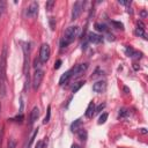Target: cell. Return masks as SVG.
<instances>
[{
    "label": "cell",
    "mask_w": 148,
    "mask_h": 148,
    "mask_svg": "<svg viewBox=\"0 0 148 148\" xmlns=\"http://www.w3.org/2000/svg\"><path fill=\"white\" fill-rule=\"evenodd\" d=\"M6 56H7V48L4 46L3 54L0 58V94L1 96H6Z\"/></svg>",
    "instance_id": "1"
},
{
    "label": "cell",
    "mask_w": 148,
    "mask_h": 148,
    "mask_svg": "<svg viewBox=\"0 0 148 148\" xmlns=\"http://www.w3.org/2000/svg\"><path fill=\"white\" fill-rule=\"evenodd\" d=\"M79 34V27L74 26V27H68L65 31V35H64V38L61 39L60 42V46L61 48H66L67 45H70L72 42H74L75 37L78 36Z\"/></svg>",
    "instance_id": "2"
},
{
    "label": "cell",
    "mask_w": 148,
    "mask_h": 148,
    "mask_svg": "<svg viewBox=\"0 0 148 148\" xmlns=\"http://www.w3.org/2000/svg\"><path fill=\"white\" fill-rule=\"evenodd\" d=\"M43 78H44V71L41 70V68H36L35 74H34V78H32V87H34L35 90H37L39 88Z\"/></svg>",
    "instance_id": "3"
},
{
    "label": "cell",
    "mask_w": 148,
    "mask_h": 148,
    "mask_svg": "<svg viewBox=\"0 0 148 148\" xmlns=\"http://www.w3.org/2000/svg\"><path fill=\"white\" fill-rule=\"evenodd\" d=\"M51 56V50L49 44H43L41 46V51H39V60L41 63H46Z\"/></svg>",
    "instance_id": "4"
},
{
    "label": "cell",
    "mask_w": 148,
    "mask_h": 148,
    "mask_svg": "<svg viewBox=\"0 0 148 148\" xmlns=\"http://www.w3.org/2000/svg\"><path fill=\"white\" fill-rule=\"evenodd\" d=\"M83 6H85V1H82V0H78V1L74 4V6H73V10H72V20L73 21L76 20L81 15L82 9H83Z\"/></svg>",
    "instance_id": "5"
},
{
    "label": "cell",
    "mask_w": 148,
    "mask_h": 148,
    "mask_svg": "<svg viewBox=\"0 0 148 148\" xmlns=\"http://www.w3.org/2000/svg\"><path fill=\"white\" fill-rule=\"evenodd\" d=\"M87 68H88V64H80V65H76L74 68H72V76L74 79L80 78L83 73L87 71Z\"/></svg>",
    "instance_id": "6"
},
{
    "label": "cell",
    "mask_w": 148,
    "mask_h": 148,
    "mask_svg": "<svg viewBox=\"0 0 148 148\" xmlns=\"http://www.w3.org/2000/svg\"><path fill=\"white\" fill-rule=\"evenodd\" d=\"M37 13H38V3L36 1H32L30 4V6L28 7L27 9V16L29 17H36L37 16Z\"/></svg>",
    "instance_id": "7"
},
{
    "label": "cell",
    "mask_w": 148,
    "mask_h": 148,
    "mask_svg": "<svg viewBox=\"0 0 148 148\" xmlns=\"http://www.w3.org/2000/svg\"><path fill=\"white\" fill-rule=\"evenodd\" d=\"M88 41L93 44H98V43H101V42H103V37L101 36V35L95 34V32H89V35H88Z\"/></svg>",
    "instance_id": "8"
},
{
    "label": "cell",
    "mask_w": 148,
    "mask_h": 148,
    "mask_svg": "<svg viewBox=\"0 0 148 148\" xmlns=\"http://www.w3.org/2000/svg\"><path fill=\"white\" fill-rule=\"evenodd\" d=\"M105 88H107V83L104 81H97L93 85V90L95 93H102L105 90Z\"/></svg>",
    "instance_id": "9"
},
{
    "label": "cell",
    "mask_w": 148,
    "mask_h": 148,
    "mask_svg": "<svg viewBox=\"0 0 148 148\" xmlns=\"http://www.w3.org/2000/svg\"><path fill=\"white\" fill-rule=\"evenodd\" d=\"M125 52H126V56H127V57H131V58H135V59H140V58H141V53H140V52L134 51V50L131 48V46H127L126 50H125Z\"/></svg>",
    "instance_id": "10"
},
{
    "label": "cell",
    "mask_w": 148,
    "mask_h": 148,
    "mask_svg": "<svg viewBox=\"0 0 148 148\" xmlns=\"http://www.w3.org/2000/svg\"><path fill=\"white\" fill-rule=\"evenodd\" d=\"M71 76H72V70H70V71H67V72H65L63 75L60 76V79H59V85L63 86V85H65V83H67V81L70 80Z\"/></svg>",
    "instance_id": "11"
},
{
    "label": "cell",
    "mask_w": 148,
    "mask_h": 148,
    "mask_svg": "<svg viewBox=\"0 0 148 148\" xmlns=\"http://www.w3.org/2000/svg\"><path fill=\"white\" fill-rule=\"evenodd\" d=\"M38 117H39V109L37 107H35L31 111V115H30V125L31 126L35 124V121L38 119Z\"/></svg>",
    "instance_id": "12"
},
{
    "label": "cell",
    "mask_w": 148,
    "mask_h": 148,
    "mask_svg": "<svg viewBox=\"0 0 148 148\" xmlns=\"http://www.w3.org/2000/svg\"><path fill=\"white\" fill-rule=\"evenodd\" d=\"M95 113V103L90 102L87 107V110H86V117L87 118H92Z\"/></svg>",
    "instance_id": "13"
},
{
    "label": "cell",
    "mask_w": 148,
    "mask_h": 148,
    "mask_svg": "<svg viewBox=\"0 0 148 148\" xmlns=\"http://www.w3.org/2000/svg\"><path fill=\"white\" fill-rule=\"evenodd\" d=\"M81 125H82V120L81 119H76V120H74L71 124V131L72 132H78L79 130H80Z\"/></svg>",
    "instance_id": "14"
},
{
    "label": "cell",
    "mask_w": 148,
    "mask_h": 148,
    "mask_svg": "<svg viewBox=\"0 0 148 148\" xmlns=\"http://www.w3.org/2000/svg\"><path fill=\"white\" fill-rule=\"evenodd\" d=\"M95 29L100 32H107L108 31V27L104 23H95Z\"/></svg>",
    "instance_id": "15"
},
{
    "label": "cell",
    "mask_w": 148,
    "mask_h": 148,
    "mask_svg": "<svg viewBox=\"0 0 148 148\" xmlns=\"http://www.w3.org/2000/svg\"><path fill=\"white\" fill-rule=\"evenodd\" d=\"M78 136H79V139H80L81 141H86V140H87V136H88L87 131H86V130L80 129L78 131Z\"/></svg>",
    "instance_id": "16"
},
{
    "label": "cell",
    "mask_w": 148,
    "mask_h": 148,
    "mask_svg": "<svg viewBox=\"0 0 148 148\" xmlns=\"http://www.w3.org/2000/svg\"><path fill=\"white\" fill-rule=\"evenodd\" d=\"M50 118H51V105L48 107V112H46V116L43 120V124H48L49 121H50Z\"/></svg>",
    "instance_id": "17"
},
{
    "label": "cell",
    "mask_w": 148,
    "mask_h": 148,
    "mask_svg": "<svg viewBox=\"0 0 148 148\" xmlns=\"http://www.w3.org/2000/svg\"><path fill=\"white\" fill-rule=\"evenodd\" d=\"M56 5V1L54 0H50V1H46V4H45V8H46V10H52V8H53V6Z\"/></svg>",
    "instance_id": "18"
},
{
    "label": "cell",
    "mask_w": 148,
    "mask_h": 148,
    "mask_svg": "<svg viewBox=\"0 0 148 148\" xmlns=\"http://www.w3.org/2000/svg\"><path fill=\"white\" fill-rule=\"evenodd\" d=\"M37 133H38V130H35L34 133L31 134V136H30V139H29V142H28V147H27V148H30V147H31L32 142H34L35 138H36V135H37Z\"/></svg>",
    "instance_id": "19"
},
{
    "label": "cell",
    "mask_w": 148,
    "mask_h": 148,
    "mask_svg": "<svg viewBox=\"0 0 148 148\" xmlns=\"http://www.w3.org/2000/svg\"><path fill=\"white\" fill-rule=\"evenodd\" d=\"M6 6H7V4H6L5 0H0V16H1V15L5 13Z\"/></svg>",
    "instance_id": "20"
},
{
    "label": "cell",
    "mask_w": 148,
    "mask_h": 148,
    "mask_svg": "<svg viewBox=\"0 0 148 148\" xmlns=\"http://www.w3.org/2000/svg\"><path fill=\"white\" fill-rule=\"evenodd\" d=\"M107 119H108V113H102L101 115V117L98 118V124L100 125H102V124H104L105 121H107Z\"/></svg>",
    "instance_id": "21"
},
{
    "label": "cell",
    "mask_w": 148,
    "mask_h": 148,
    "mask_svg": "<svg viewBox=\"0 0 148 148\" xmlns=\"http://www.w3.org/2000/svg\"><path fill=\"white\" fill-rule=\"evenodd\" d=\"M85 85V81H81V82H78L76 83L75 86H74V87H73V89H72V92H73V94H75L76 92H78L79 89H80L81 87H82V86Z\"/></svg>",
    "instance_id": "22"
},
{
    "label": "cell",
    "mask_w": 148,
    "mask_h": 148,
    "mask_svg": "<svg viewBox=\"0 0 148 148\" xmlns=\"http://www.w3.org/2000/svg\"><path fill=\"white\" fill-rule=\"evenodd\" d=\"M23 115H17L16 117H14V118H12V119H9V120H12V121H17V123H22V120H23Z\"/></svg>",
    "instance_id": "23"
},
{
    "label": "cell",
    "mask_w": 148,
    "mask_h": 148,
    "mask_svg": "<svg viewBox=\"0 0 148 148\" xmlns=\"http://www.w3.org/2000/svg\"><path fill=\"white\" fill-rule=\"evenodd\" d=\"M129 116V111L126 109H120L119 110V117L120 118H125V117Z\"/></svg>",
    "instance_id": "24"
},
{
    "label": "cell",
    "mask_w": 148,
    "mask_h": 148,
    "mask_svg": "<svg viewBox=\"0 0 148 148\" xmlns=\"http://www.w3.org/2000/svg\"><path fill=\"white\" fill-rule=\"evenodd\" d=\"M111 23L113 24V26H115V27L117 28V29H121V30L124 29V24L121 23V22H117V21H111Z\"/></svg>",
    "instance_id": "25"
},
{
    "label": "cell",
    "mask_w": 148,
    "mask_h": 148,
    "mask_svg": "<svg viewBox=\"0 0 148 148\" xmlns=\"http://www.w3.org/2000/svg\"><path fill=\"white\" fill-rule=\"evenodd\" d=\"M135 35H138V36H141V37H143L145 39H147V37H146V34H145V30H141V29H138V28H136Z\"/></svg>",
    "instance_id": "26"
},
{
    "label": "cell",
    "mask_w": 148,
    "mask_h": 148,
    "mask_svg": "<svg viewBox=\"0 0 148 148\" xmlns=\"http://www.w3.org/2000/svg\"><path fill=\"white\" fill-rule=\"evenodd\" d=\"M104 108H105V104H104V103H103V104H100L97 108H95V113H100V112L102 111V110L104 109Z\"/></svg>",
    "instance_id": "27"
},
{
    "label": "cell",
    "mask_w": 148,
    "mask_h": 148,
    "mask_svg": "<svg viewBox=\"0 0 148 148\" xmlns=\"http://www.w3.org/2000/svg\"><path fill=\"white\" fill-rule=\"evenodd\" d=\"M15 147H16V141L14 139H10L8 141V148H15Z\"/></svg>",
    "instance_id": "28"
},
{
    "label": "cell",
    "mask_w": 148,
    "mask_h": 148,
    "mask_svg": "<svg viewBox=\"0 0 148 148\" xmlns=\"http://www.w3.org/2000/svg\"><path fill=\"white\" fill-rule=\"evenodd\" d=\"M45 145H46V141L45 140H41V141L37 142L36 148H44V147H45Z\"/></svg>",
    "instance_id": "29"
},
{
    "label": "cell",
    "mask_w": 148,
    "mask_h": 148,
    "mask_svg": "<svg viewBox=\"0 0 148 148\" xmlns=\"http://www.w3.org/2000/svg\"><path fill=\"white\" fill-rule=\"evenodd\" d=\"M145 23L142 21H138V29H141V30H145Z\"/></svg>",
    "instance_id": "30"
},
{
    "label": "cell",
    "mask_w": 148,
    "mask_h": 148,
    "mask_svg": "<svg viewBox=\"0 0 148 148\" xmlns=\"http://www.w3.org/2000/svg\"><path fill=\"white\" fill-rule=\"evenodd\" d=\"M50 26H51V29L54 30L56 26H54V17H50Z\"/></svg>",
    "instance_id": "31"
},
{
    "label": "cell",
    "mask_w": 148,
    "mask_h": 148,
    "mask_svg": "<svg viewBox=\"0 0 148 148\" xmlns=\"http://www.w3.org/2000/svg\"><path fill=\"white\" fill-rule=\"evenodd\" d=\"M60 66H61V60H57L56 65H54V68H56V70H59V68H60Z\"/></svg>",
    "instance_id": "32"
},
{
    "label": "cell",
    "mask_w": 148,
    "mask_h": 148,
    "mask_svg": "<svg viewBox=\"0 0 148 148\" xmlns=\"http://www.w3.org/2000/svg\"><path fill=\"white\" fill-rule=\"evenodd\" d=\"M119 4H120V5H130L131 1H119Z\"/></svg>",
    "instance_id": "33"
},
{
    "label": "cell",
    "mask_w": 148,
    "mask_h": 148,
    "mask_svg": "<svg viewBox=\"0 0 148 148\" xmlns=\"http://www.w3.org/2000/svg\"><path fill=\"white\" fill-rule=\"evenodd\" d=\"M123 90H124V93H125V94H129V93H130V89H129V87H126V86H125V87L123 88Z\"/></svg>",
    "instance_id": "34"
},
{
    "label": "cell",
    "mask_w": 148,
    "mask_h": 148,
    "mask_svg": "<svg viewBox=\"0 0 148 148\" xmlns=\"http://www.w3.org/2000/svg\"><path fill=\"white\" fill-rule=\"evenodd\" d=\"M141 16L146 17V16H147V12H146V10H142V12H141Z\"/></svg>",
    "instance_id": "35"
},
{
    "label": "cell",
    "mask_w": 148,
    "mask_h": 148,
    "mask_svg": "<svg viewBox=\"0 0 148 148\" xmlns=\"http://www.w3.org/2000/svg\"><path fill=\"white\" fill-rule=\"evenodd\" d=\"M140 132L142 134H147V130H146V129H140Z\"/></svg>",
    "instance_id": "36"
},
{
    "label": "cell",
    "mask_w": 148,
    "mask_h": 148,
    "mask_svg": "<svg viewBox=\"0 0 148 148\" xmlns=\"http://www.w3.org/2000/svg\"><path fill=\"white\" fill-rule=\"evenodd\" d=\"M133 68H134V70H135V71H138V70H139V68H140V67H139V66L136 65V64H134V65H133Z\"/></svg>",
    "instance_id": "37"
},
{
    "label": "cell",
    "mask_w": 148,
    "mask_h": 148,
    "mask_svg": "<svg viewBox=\"0 0 148 148\" xmlns=\"http://www.w3.org/2000/svg\"><path fill=\"white\" fill-rule=\"evenodd\" d=\"M72 148H81V147H80L79 145H73V146H72Z\"/></svg>",
    "instance_id": "38"
},
{
    "label": "cell",
    "mask_w": 148,
    "mask_h": 148,
    "mask_svg": "<svg viewBox=\"0 0 148 148\" xmlns=\"http://www.w3.org/2000/svg\"><path fill=\"white\" fill-rule=\"evenodd\" d=\"M0 110H1V105H0Z\"/></svg>",
    "instance_id": "39"
}]
</instances>
